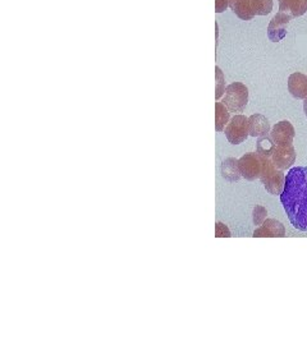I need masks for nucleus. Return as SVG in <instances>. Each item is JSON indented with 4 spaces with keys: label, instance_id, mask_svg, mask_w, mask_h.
<instances>
[{
    "label": "nucleus",
    "instance_id": "17",
    "mask_svg": "<svg viewBox=\"0 0 307 345\" xmlns=\"http://www.w3.org/2000/svg\"><path fill=\"white\" fill-rule=\"evenodd\" d=\"M215 81H216V88H215V99L219 100L224 95V91H226V78H224V74H223L222 69L219 67H215Z\"/></svg>",
    "mask_w": 307,
    "mask_h": 345
},
{
    "label": "nucleus",
    "instance_id": "20",
    "mask_svg": "<svg viewBox=\"0 0 307 345\" xmlns=\"http://www.w3.org/2000/svg\"><path fill=\"white\" fill-rule=\"evenodd\" d=\"M229 7V0H215V12L223 13Z\"/></svg>",
    "mask_w": 307,
    "mask_h": 345
},
{
    "label": "nucleus",
    "instance_id": "10",
    "mask_svg": "<svg viewBox=\"0 0 307 345\" xmlns=\"http://www.w3.org/2000/svg\"><path fill=\"white\" fill-rule=\"evenodd\" d=\"M288 91L296 99H307V75L293 73L288 78Z\"/></svg>",
    "mask_w": 307,
    "mask_h": 345
},
{
    "label": "nucleus",
    "instance_id": "15",
    "mask_svg": "<svg viewBox=\"0 0 307 345\" xmlns=\"http://www.w3.org/2000/svg\"><path fill=\"white\" fill-rule=\"evenodd\" d=\"M230 121V111L223 102H215V130L223 132Z\"/></svg>",
    "mask_w": 307,
    "mask_h": 345
},
{
    "label": "nucleus",
    "instance_id": "7",
    "mask_svg": "<svg viewBox=\"0 0 307 345\" xmlns=\"http://www.w3.org/2000/svg\"><path fill=\"white\" fill-rule=\"evenodd\" d=\"M270 137L277 146H288L292 145L294 138V128L288 121H281L273 127Z\"/></svg>",
    "mask_w": 307,
    "mask_h": 345
},
{
    "label": "nucleus",
    "instance_id": "1",
    "mask_svg": "<svg viewBox=\"0 0 307 345\" xmlns=\"http://www.w3.org/2000/svg\"><path fill=\"white\" fill-rule=\"evenodd\" d=\"M281 202L294 228L307 231V166H296L287 172Z\"/></svg>",
    "mask_w": 307,
    "mask_h": 345
},
{
    "label": "nucleus",
    "instance_id": "18",
    "mask_svg": "<svg viewBox=\"0 0 307 345\" xmlns=\"http://www.w3.org/2000/svg\"><path fill=\"white\" fill-rule=\"evenodd\" d=\"M266 215H268V211L265 209L264 206L257 205L254 209V212H252V218H254V224L255 225H262V222L266 220Z\"/></svg>",
    "mask_w": 307,
    "mask_h": 345
},
{
    "label": "nucleus",
    "instance_id": "21",
    "mask_svg": "<svg viewBox=\"0 0 307 345\" xmlns=\"http://www.w3.org/2000/svg\"><path fill=\"white\" fill-rule=\"evenodd\" d=\"M304 110H305V113H306V115H307V99H305V102H304Z\"/></svg>",
    "mask_w": 307,
    "mask_h": 345
},
{
    "label": "nucleus",
    "instance_id": "12",
    "mask_svg": "<svg viewBox=\"0 0 307 345\" xmlns=\"http://www.w3.org/2000/svg\"><path fill=\"white\" fill-rule=\"evenodd\" d=\"M249 130L251 137H261L270 132V123L266 117L254 114L249 118Z\"/></svg>",
    "mask_w": 307,
    "mask_h": 345
},
{
    "label": "nucleus",
    "instance_id": "11",
    "mask_svg": "<svg viewBox=\"0 0 307 345\" xmlns=\"http://www.w3.org/2000/svg\"><path fill=\"white\" fill-rule=\"evenodd\" d=\"M279 12L291 18L304 16L307 12V0H279Z\"/></svg>",
    "mask_w": 307,
    "mask_h": 345
},
{
    "label": "nucleus",
    "instance_id": "2",
    "mask_svg": "<svg viewBox=\"0 0 307 345\" xmlns=\"http://www.w3.org/2000/svg\"><path fill=\"white\" fill-rule=\"evenodd\" d=\"M222 102L230 113H242L249 102V88L241 82H233L227 86Z\"/></svg>",
    "mask_w": 307,
    "mask_h": 345
},
{
    "label": "nucleus",
    "instance_id": "5",
    "mask_svg": "<svg viewBox=\"0 0 307 345\" xmlns=\"http://www.w3.org/2000/svg\"><path fill=\"white\" fill-rule=\"evenodd\" d=\"M238 166L241 175L247 180H255L260 178L262 168L261 155L260 153H246L238 160Z\"/></svg>",
    "mask_w": 307,
    "mask_h": 345
},
{
    "label": "nucleus",
    "instance_id": "16",
    "mask_svg": "<svg viewBox=\"0 0 307 345\" xmlns=\"http://www.w3.org/2000/svg\"><path fill=\"white\" fill-rule=\"evenodd\" d=\"M275 147H277V145H275V142L273 141V138H271L270 136H268V134L258 137L257 142H256L257 153H260V155H262V156L265 157L273 156Z\"/></svg>",
    "mask_w": 307,
    "mask_h": 345
},
{
    "label": "nucleus",
    "instance_id": "8",
    "mask_svg": "<svg viewBox=\"0 0 307 345\" xmlns=\"http://www.w3.org/2000/svg\"><path fill=\"white\" fill-rule=\"evenodd\" d=\"M296 159V153H294V148L292 145L288 146H277L274 150V153L271 156V161L274 163V165L279 169H285L289 168L292 164L294 163Z\"/></svg>",
    "mask_w": 307,
    "mask_h": 345
},
{
    "label": "nucleus",
    "instance_id": "13",
    "mask_svg": "<svg viewBox=\"0 0 307 345\" xmlns=\"http://www.w3.org/2000/svg\"><path fill=\"white\" fill-rule=\"evenodd\" d=\"M220 172L222 176L228 182H238L241 178V172H239L238 160L234 157H228L222 163L220 166Z\"/></svg>",
    "mask_w": 307,
    "mask_h": 345
},
{
    "label": "nucleus",
    "instance_id": "14",
    "mask_svg": "<svg viewBox=\"0 0 307 345\" xmlns=\"http://www.w3.org/2000/svg\"><path fill=\"white\" fill-rule=\"evenodd\" d=\"M229 8L242 21H251L255 17L251 9V0H229Z\"/></svg>",
    "mask_w": 307,
    "mask_h": 345
},
{
    "label": "nucleus",
    "instance_id": "9",
    "mask_svg": "<svg viewBox=\"0 0 307 345\" xmlns=\"http://www.w3.org/2000/svg\"><path fill=\"white\" fill-rule=\"evenodd\" d=\"M285 235V228L284 225L281 224L278 220L274 219H268L262 222V225L258 229H256L254 233V237H284Z\"/></svg>",
    "mask_w": 307,
    "mask_h": 345
},
{
    "label": "nucleus",
    "instance_id": "3",
    "mask_svg": "<svg viewBox=\"0 0 307 345\" xmlns=\"http://www.w3.org/2000/svg\"><path fill=\"white\" fill-rule=\"evenodd\" d=\"M262 168L261 174H260V179L265 184V188L271 195H281V187H284L285 176L283 175V172L277 170L273 161L269 160V157H265L261 155Z\"/></svg>",
    "mask_w": 307,
    "mask_h": 345
},
{
    "label": "nucleus",
    "instance_id": "6",
    "mask_svg": "<svg viewBox=\"0 0 307 345\" xmlns=\"http://www.w3.org/2000/svg\"><path fill=\"white\" fill-rule=\"evenodd\" d=\"M292 18L283 12H278L268 26V37L273 43H279L287 36L288 23Z\"/></svg>",
    "mask_w": 307,
    "mask_h": 345
},
{
    "label": "nucleus",
    "instance_id": "19",
    "mask_svg": "<svg viewBox=\"0 0 307 345\" xmlns=\"http://www.w3.org/2000/svg\"><path fill=\"white\" fill-rule=\"evenodd\" d=\"M215 237L216 238H229L230 237V231H229L228 226L220 222H216L215 224Z\"/></svg>",
    "mask_w": 307,
    "mask_h": 345
},
{
    "label": "nucleus",
    "instance_id": "4",
    "mask_svg": "<svg viewBox=\"0 0 307 345\" xmlns=\"http://www.w3.org/2000/svg\"><path fill=\"white\" fill-rule=\"evenodd\" d=\"M227 140L229 141V144L232 145H239L242 142H245L247 140V137L250 136L249 130V118H246L245 115L238 114L230 118L228 125L224 129Z\"/></svg>",
    "mask_w": 307,
    "mask_h": 345
}]
</instances>
